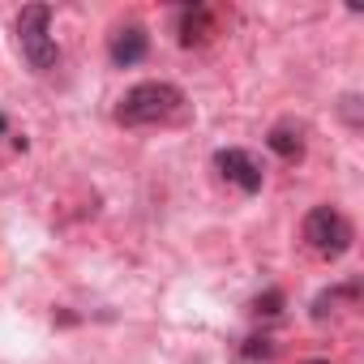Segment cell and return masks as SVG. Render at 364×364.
I'll list each match as a JSON object with an SVG mask.
<instances>
[{
	"label": "cell",
	"mask_w": 364,
	"mask_h": 364,
	"mask_svg": "<svg viewBox=\"0 0 364 364\" xmlns=\"http://www.w3.org/2000/svg\"><path fill=\"white\" fill-rule=\"evenodd\" d=\"M185 112V90L171 86V82H137L124 90L120 107H116V120L129 124V129H141V124H167Z\"/></svg>",
	"instance_id": "obj_1"
},
{
	"label": "cell",
	"mask_w": 364,
	"mask_h": 364,
	"mask_svg": "<svg viewBox=\"0 0 364 364\" xmlns=\"http://www.w3.org/2000/svg\"><path fill=\"white\" fill-rule=\"evenodd\" d=\"M18 48H22V56L31 60L35 73H52L60 65V48L52 39V9L48 5L22 9V18H18Z\"/></svg>",
	"instance_id": "obj_2"
},
{
	"label": "cell",
	"mask_w": 364,
	"mask_h": 364,
	"mask_svg": "<svg viewBox=\"0 0 364 364\" xmlns=\"http://www.w3.org/2000/svg\"><path fill=\"white\" fill-rule=\"evenodd\" d=\"M351 240H355V228H351V219L343 215V210H334V206H313L309 215H304V245L313 249V253H321V257H343L347 249H351Z\"/></svg>",
	"instance_id": "obj_3"
},
{
	"label": "cell",
	"mask_w": 364,
	"mask_h": 364,
	"mask_svg": "<svg viewBox=\"0 0 364 364\" xmlns=\"http://www.w3.org/2000/svg\"><path fill=\"white\" fill-rule=\"evenodd\" d=\"M215 167H219V176L228 180V185H236L240 193H257L262 189V163L249 150H240V146L219 150L215 154Z\"/></svg>",
	"instance_id": "obj_4"
},
{
	"label": "cell",
	"mask_w": 364,
	"mask_h": 364,
	"mask_svg": "<svg viewBox=\"0 0 364 364\" xmlns=\"http://www.w3.org/2000/svg\"><path fill=\"white\" fill-rule=\"evenodd\" d=\"M146 48H150L146 31H141V26H124V31H116V39H112V65L129 69V65H137V60L146 56Z\"/></svg>",
	"instance_id": "obj_5"
},
{
	"label": "cell",
	"mask_w": 364,
	"mask_h": 364,
	"mask_svg": "<svg viewBox=\"0 0 364 364\" xmlns=\"http://www.w3.org/2000/svg\"><path fill=\"white\" fill-rule=\"evenodd\" d=\"M210 22H215L210 9H202V5L198 9H185V14H180V43H185V48L189 43H202L210 35Z\"/></svg>",
	"instance_id": "obj_6"
},
{
	"label": "cell",
	"mask_w": 364,
	"mask_h": 364,
	"mask_svg": "<svg viewBox=\"0 0 364 364\" xmlns=\"http://www.w3.org/2000/svg\"><path fill=\"white\" fill-rule=\"evenodd\" d=\"M266 146H270L279 159H300V150H304L300 129H291V124H274V129H270V137H266Z\"/></svg>",
	"instance_id": "obj_7"
},
{
	"label": "cell",
	"mask_w": 364,
	"mask_h": 364,
	"mask_svg": "<svg viewBox=\"0 0 364 364\" xmlns=\"http://www.w3.org/2000/svg\"><path fill=\"white\" fill-rule=\"evenodd\" d=\"M279 304H283V291H266V296L253 300V313H257V317H274Z\"/></svg>",
	"instance_id": "obj_8"
},
{
	"label": "cell",
	"mask_w": 364,
	"mask_h": 364,
	"mask_svg": "<svg viewBox=\"0 0 364 364\" xmlns=\"http://www.w3.org/2000/svg\"><path fill=\"white\" fill-rule=\"evenodd\" d=\"M245 355H270V338H249Z\"/></svg>",
	"instance_id": "obj_9"
},
{
	"label": "cell",
	"mask_w": 364,
	"mask_h": 364,
	"mask_svg": "<svg viewBox=\"0 0 364 364\" xmlns=\"http://www.w3.org/2000/svg\"><path fill=\"white\" fill-rule=\"evenodd\" d=\"M0 133H5V116H0Z\"/></svg>",
	"instance_id": "obj_10"
}]
</instances>
